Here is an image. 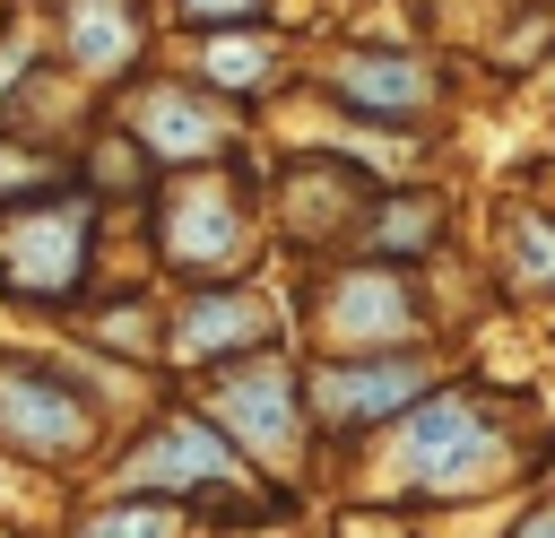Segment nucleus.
Listing matches in <instances>:
<instances>
[{
	"label": "nucleus",
	"instance_id": "dca6fc26",
	"mask_svg": "<svg viewBox=\"0 0 555 538\" xmlns=\"http://www.w3.org/2000/svg\"><path fill=\"white\" fill-rule=\"evenodd\" d=\"M173 529H182V512H173V503H139V495H121L113 512L78 521L69 538H173Z\"/></svg>",
	"mask_w": 555,
	"mask_h": 538
},
{
	"label": "nucleus",
	"instance_id": "20e7f679",
	"mask_svg": "<svg viewBox=\"0 0 555 538\" xmlns=\"http://www.w3.org/2000/svg\"><path fill=\"white\" fill-rule=\"evenodd\" d=\"M208 417H217L243 451H260V460H295V451H304V425H312L304 382H295L278 356H260V347L208 390Z\"/></svg>",
	"mask_w": 555,
	"mask_h": 538
},
{
	"label": "nucleus",
	"instance_id": "f03ea898",
	"mask_svg": "<svg viewBox=\"0 0 555 538\" xmlns=\"http://www.w3.org/2000/svg\"><path fill=\"white\" fill-rule=\"evenodd\" d=\"M434 390V356L425 347H382V356H330L304 373V408L321 434H364V425H390L408 417L416 399Z\"/></svg>",
	"mask_w": 555,
	"mask_h": 538
},
{
	"label": "nucleus",
	"instance_id": "9b49d317",
	"mask_svg": "<svg viewBox=\"0 0 555 538\" xmlns=\"http://www.w3.org/2000/svg\"><path fill=\"white\" fill-rule=\"evenodd\" d=\"M260 338H269V304L243 295V286H225V278L173 312V356H191V364H208V356H251Z\"/></svg>",
	"mask_w": 555,
	"mask_h": 538
},
{
	"label": "nucleus",
	"instance_id": "f3484780",
	"mask_svg": "<svg viewBox=\"0 0 555 538\" xmlns=\"http://www.w3.org/2000/svg\"><path fill=\"white\" fill-rule=\"evenodd\" d=\"M191 26H243V17H260L269 0H173Z\"/></svg>",
	"mask_w": 555,
	"mask_h": 538
},
{
	"label": "nucleus",
	"instance_id": "ddd939ff",
	"mask_svg": "<svg viewBox=\"0 0 555 538\" xmlns=\"http://www.w3.org/2000/svg\"><path fill=\"white\" fill-rule=\"evenodd\" d=\"M434 234H442V200H434V191H390V200L364 208V243H373L382 260H416Z\"/></svg>",
	"mask_w": 555,
	"mask_h": 538
},
{
	"label": "nucleus",
	"instance_id": "1a4fd4ad",
	"mask_svg": "<svg viewBox=\"0 0 555 538\" xmlns=\"http://www.w3.org/2000/svg\"><path fill=\"white\" fill-rule=\"evenodd\" d=\"M330 87L356 113H373V121H425V113H442V78L416 52H338Z\"/></svg>",
	"mask_w": 555,
	"mask_h": 538
},
{
	"label": "nucleus",
	"instance_id": "7ed1b4c3",
	"mask_svg": "<svg viewBox=\"0 0 555 538\" xmlns=\"http://www.w3.org/2000/svg\"><path fill=\"white\" fill-rule=\"evenodd\" d=\"M416 338H425V304L399 260L330 269V286H321V347L330 356H382V347H416Z\"/></svg>",
	"mask_w": 555,
	"mask_h": 538
},
{
	"label": "nucleus",
	"instance_id": "6e6552de",
	"mask_svg": "<svg viewBox=\"0 0 555 538\" xmlns=\"http://www.w3.org/2000/svg\"><path fill=\"white\" fill-rule=\"evenodd\" d=\"M0 434H9L17 451H35V460H61V451L87 443V408H78V390H69L61 373H43V364H0Z\"/></svg>",
	"mask_w": 555,
	"mask_h": 538
},
{
	"label": "nucleus",
	"instance_id": "a211bd4d",
	"mask_svg": "<svg viewBox=\"0 0 555 538\" xmlns=\"http://www.w3.org/2000/svg\"><path fill=\"white\" fill-rule=\"evenodd\" d=\"M503 538H555V495H538V503H520V521H512Z\"/></svg>",
	"mask_w": 555,
	"mask_h": 538
},
{
	"label": "nucleus",
	"instance_id": "0eeeda50",
	"mask_svg": "<svg viewBox=\"0 0 555 538\" xmlns=\"http://www.w3.org/2000/svg\"><path fill=\"white\" fill-rule=\"evenodd\" d=\"M87 226H95L87 200L9 208V217H0V269H9V286H26V295H69L78 269H87Z\"/></svg>",
	"mask_w": 555,
	"mask_h": 538
},
{
	"label": "nucleus",
	"instance_id": "f257e3e1",
	"mask_svg": "<svg viewBox=\"0 0 555 538\" xmlns=\"http://www.w3.org/2000/svg\"><path fill=\"white\" fill-rule=\"evenodd\" d=\"M546 460V425L529 417V399H494V390H425L399 417V451H390V486L408 503H468L494 495L512 477H529Z\"/></svg>",
	"mask_w": 555,
	"mask_h": 538
},
{
	"label": "nucleus",
	"instance_id": "4468645a",
	"mask_svg": "<svg viewBox=\"0 0 555 538\" xmlns=\"http://www.w3.org/2000/svg\"><path fill=\"white\" fill-rule=\"evenodd\" d=\"M503 278L520 295H555V217L546 208H512L503 217Z\"/></svg>",
	"mask_w": 555,
	"mask_h": 538
},
{
	"label": "nucleus",
	"instance_id": "f8f14e48",
	"mask_svg": "<svg viewBox=\"0 0 555 538\" xmlns=\"http://www.w3.org/2000/svg\"><path fill=\"white\" fill-rule=\"evenodd\" d=\"M69 61L78 69H95V78H113V69H130L139 61V9L130 0H69Z\"/></svg>",
	"mask_w": 555,
	"mask_h": 538
},
{
	"label": "nucleus",
	"instance_id": "9d476101",
	"mask_svg": "<svg viewBox=\"0 0 555 538\" xmlns=\"http://www.w3.org/2000/svg\"><path fill=\"white\" fill-rule=\"evenodd\" d=\"M130 139H139L147 156L208 165V156L225 148V113H217L208 95H191V87H147V95H139V113H130Z\"/></svg>",
	"mask_w": 555,
	"mask_h": 538
},
{
	"label": "nucleus",
	"instance_id": "2eb2a0df",
	"mask_svg": "<svg viewBox=\"0 0 555 538\" xmlns=\"http://www.w3.org/2000/svg\"><path fill=\"white\" fill-rule=\"evenodd\" d=\"M199 78L208 87H225V95H260L269 78H278V43L269 35H208V52H199Z\"/></svg>",
	"mask_w": 555,
	"mask_h": 538
},
{
	"label": "nucleus",
	"instance_id": "423d86ee",
	"mask_svg": "<svg viewBox=\"0 0 555 538\" xmlns=\"http://www.w3.org/2000/svg\"><path fill=\"white\" fill-rule=\"evenodd\" d=\"M156 234H165V260L191 269V278H234V269L251 260V208H243V191H234L225 174L182 182V191L165 200Z\"/></svg>",
	"mask_w": 555,
	"mask_h": 538
},
{
	"label": "nucleus",
	"instance_id": "39448f33",
	"mask_svg": "<svg viewBox=\"0 0 555 538\" xmlns=\"http://www.w3.org/2000/svg\"><path fill=\"white\" fill-rule=\"evenodd\" d=\"M234 486H243V460L217 417H165L121 460V495H234Z\"/></svg>",
	"mask_w": 555,
	"mask_h": 538
}]
</instances>
